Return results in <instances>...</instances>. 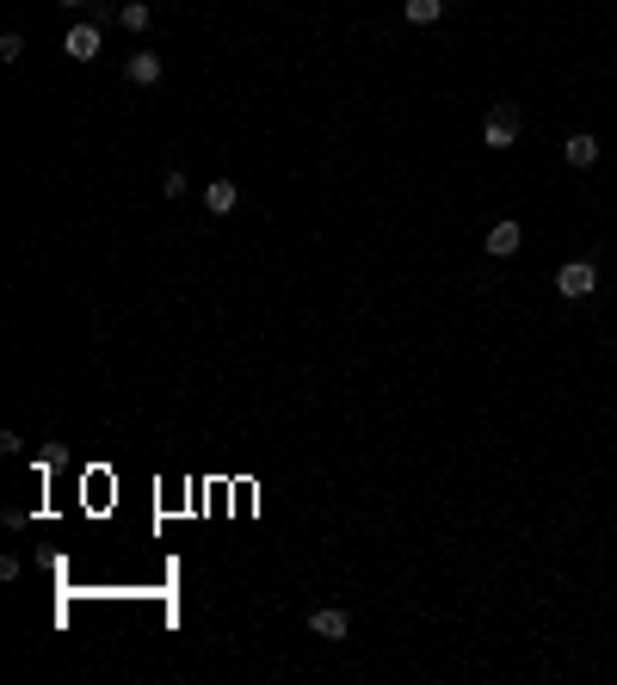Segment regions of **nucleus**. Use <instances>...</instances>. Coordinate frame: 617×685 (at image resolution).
<instances>
[{
	"label": "nucleus",
	"instance_id": "7",
	"mask_svg": "<svg viewBox=\"0 0 617 685\" xmlns=\"http://www.w3.org/2000/svg\"><path fill=\"white\" fill-rule=\"evenodd\" d=\"M235 204H241V186H235V179H210V186H204V210H210V216H235Z\"/></svg>",
	"mask_w": 617,
	"mask_h": 685
},
{
	"label": "nucleus",
	"instance_id": "3",
	"mask_svg": "<svg viewBox=\"0 0 617 685\" xmlns=\"http://www.w3.org/2000/svg\"><path fill=\"white\" fill-rule=\"evenodd\" d=\"M519 247H525V223H519V216H500V223L488 229V241H482V254L488 260H513Z\"/></svg>",
	"mask_w": 617,
	"mask_h": 685
},
{
	"label": "nucleus",
	"instance_id": "4",
	"mask_svg": "<svg viewBox=\"0 0 617 685\" xmlns=\"http://www.w3.org/2000/svg\"><path fill=\"white\" fill-rule=\"evenodd\" d=\"M599 155H605V149H599V136H587V130H574V136L562 142V161H568L574 173H587V167H599Z\"/></svg>",
	"mask_w": 617,
	"mask_h": 685
},
{
	"label": "nucleus",
	"instance_id": "12",
	"mask_svg": "<svg viewBox=\"0 0 617 685\" xmlns=\"http://www.w3.org/2000/svg\"><path fill=\"white\" fill-rule=\"evenodd\" d=\"M62 7H87V0H62Z\"/></svg>",
	"mask_w": 617,
	"mask_h": 685
},
{
	"label": "nucleus",
	"instance_id": "9",
	"mask_svg": "<svg viewBox=\"0 0 617 685\" xmlns=\"http://www.w3.org/2000/svg\"><path fill=\"white\" fill-rule=\"evenodd\" d=\"M402 19L408 25H439L445 19V0H402Z\"/></svg>",
	"mask_w": 617,
	"mask_h": 685
},
{
	"label": "nucleus",
	"instance_id": "2",
	"mask_svg": "<svg viewBox=\"0 0 617 685\" xmlns=\"http://www.w3.org/2000/svg\"><path fill=\"white\" fill-rule=\"evenodd\" d=\"M599 291V260H587V254H580V260H562L556 266V297H568V303H587Z\"/></svg>",
	"mask_w": 617,
	"mask_h": 685
},
{
	"label": "nucleus",
	"instance_id": "6",
	"mask_svg": "<svg viewBox=\"0 0 617 685\" xmlns=\"http://www.w3.org/2000/svg\"><path fill=\"white\" fill-rule=\"evenodd\" d=\"M124 81H130V87H155V81H161V56H155V50H130Z\"/></svg>",
	"mask_w": 617,
	"mask_h": 685
},
{
	"label": "nucleus",
	"instance_id": "1",
	"mask_svg": "<svg viewBox=\"0 0 617 685\" xmlns=\"http://www.w3.org/2000/svg\"><path fill=\"white\" fill-rule=\"evenodd\" d=\"M519 130H525L519 105H513V99H494V105H488V118H482V149H513Z\"/></svg>",
	"mask_w": 617,
	"mask_h": 685
},
{
	"label": "nucleus",
	"instance_id": "11",
	"mask_svg": "<svg viewBox=\"0 0 617 685\" xmlns=\"http://www.w3.org/2000/svg\"><path fill=\"white\" fill-rule=\"evenodd\" d=\"M25 56V31H7V38H0V62H19Z\"/></svg>",
	"mask_w": 617,
	"mask_h": 685
},
{
	"label": "nucleus",
	"instance_id": "5",
	"mask_svg": "<svg viewBox=\"0 0 617 685\" xmlns=\"http://www.w3.org/2000/svg\"><path fill=\"white\" fill-rule=\"evenodd\" d=\"M309 630H315L321 642H346V636H352V618H346L340 605H321V611H309Z\"/></svg>",
	"mask_w": 617,
	"mask_h": 685
},
{
	"label": "nucleus",
	"instance_id": "8",
	"mask_svg": "<svg viewBox=\"0 0 617 685\" xmlns=\"http://www.w3.org/2000/svg\"><path fill=\"white\" fill-rule=\"evenodd\" d=\"M62 44H68V56H75V62H93L99 56V25H75Z\"/></svg>",
	"mask_w": 617,
	"mask_h": 685
},
{
	"label": "nucleus",
	"instance_id": "10",
	"mask_svg": "<svg viewBox=\"0 0 617 685\" xmlns=\"http://www.w3.org/2000/svg\"><path fill=\"white\" fill-rule=\"evenodd\" d=\"M118 19H124V31H149V0H124V7H118Z\"/></svg>",
	"mask_w": 617,
	"mask_h": 685
}]
</instances>
